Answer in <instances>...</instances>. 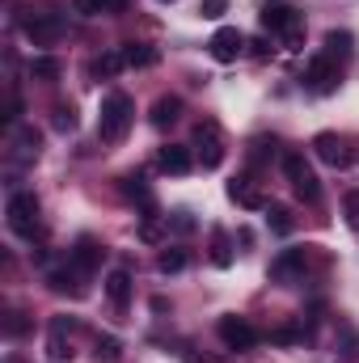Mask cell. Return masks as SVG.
Returning a JSON list of instances; mask_svg holds the SVG:
<instances>
[{
	"instance_id": "cell-1",
	"label": "cell",
	"mask_w": 359,
	"mask_h": 363,
	"mask_svg": "<svg viewBox=\"0 0 359 363\" xmlns=\"http://www.w3.org/2000/svg\"><path fill=\"white\" fill-rule=\"evenodd\" d=\"M131 118H136V101L123 89L106 93L101 97V114H97V140L101 144H118L131 131Z\"/></svg>"
},
{
	"instance_id": "cell-2",
	"label": "cell",
	"mask_w": 359,
	"mask_h": 363,
	"mask_svg": "<svg viewBox=\"0 0 359 363\" xmlns=\"http://www.w3.org/2000/svg\"><path fill=\"white\" fill-rule=\"evenodd\" d=\"M258 21H263V30L270 34H283V43H300V34H304V21H300V13L287 4V0H267L263 9H258Z\"/></svg>"
},
{
	"instance_id": "cell-3",
	"label": "cell",
	"mask_w": 359,
	"mask_h": 363,
	"mask_svg": "<svg viewBox=\"0 0 359 363\" xmlns=\"http://www.w3.org/2000/svg\"><path fill=\"white\" fill-rule=\"evenodd\" d=\"M4 216H9V228H13L17 237H34V233H38V194H30V190H13Z\"/></svg>"
},
{
	"instance_id": "cell-4",
	"label": "cell",
	"mask_w": 359,
	"mask_h": 363,
	"mask_svg": "<svg viewBox=\"0 0 359 363\" xmlns=\"http://www.w3.org/2000/svg\"><path fill=\"white\" fill-rule=\"evenodd\" d=\"M283 174L292 182L296 199H304V203H317V199H321V182H317V174L309 169V161H304L300 152H287V157H283Z\"/></svg>"
},
{
	"instance_id": "cell-5",
	"label": "cell",
	"mask_w": 359,
	"mask_h": 363,
	"mask_svg": "<svg viewBox=\"0 0 359 363\" xmlns=\"http://www.w3.org/2000/svg\"><path fill=\"white\" fill-rule=\"evenodd\" d=\"M338 81H343L338 60H330L326 51L309 60V68H304V85H309L313 93H334V89H338Z\"/></svg>"
},
{
	"instance_id": "cell-6",
	"label": "cell",
	"mask_w": 359,
	"mask_h": 363,
	"mask_svg": "<svg viewBox=\"0 0 359 363\" xmlns=\"http://www.w3.org/2000/svg\"><path fill=\"white\" fill-rule=\"evenodd\" d=\"M220 342L228 347V351H250L254 342H258V330L250 325V317H237V313H228V317H220Z\"/></svg>"
},
{
	"instance_id": "cell-7",
	"label": "cell",
	"mask_w": 359,
	"mask_h": 363,
	"mask_svg": "<svg viewBox=\"0 0 359 363\" xmlns=\"http://www.w3.org/2000/svg\"><path fill=\"white\" fill-rule=\"evenodd\" d=\"M26 38H30L34 47L60 43V38H64V17H60V13H34V17H26Z\"/></svg>"
},
{
	"instance_id": "cell-8",
	"label": "cell",
	"mask_w": 359,
	"mask_h": 363,
	"mask_svg": "<svg viewBox=\"0 0 359 363\" xmlns=\"http://www.w3.org/2000/svg\"><path fill=\"white\" fill-rule=\"evenodd\" d=\"M207 51H211V60H216V64H233V60L245 51V34H241L237 26H220V30L211 34Z\"/></svg>"
},
{
	"instance_id": "cell-9",
	"label": "cell",
	"mask_w": 359,
	"mask_h": 363,
	"mask_svg": "<svg viewBox=\"0 0 359 363\" xmlns=\"http://www.w3.org/2000/svg\"><path fill=\"white\" fill-rule=\"evenodd\" d=\"M194 148H199V161H203V169H216V165L224 161L220 127H216V123H199V127H194Z\"/></svg>"
},
{
	"instance_id": "cell-10",
	"label": "cell",
	"mask_w": 359,
	"mask_h": 363,
	"mask_svg": "<svg viewBox=\"0 0 359 363\" xmlns=\"http://www.w3.org/2000/svg\"><path fill=\"white\" fill-rule=\"evenodd\" d=\"M85 279L89 274L81 271V267H72V262H64V267H55V271L47 274V287L51 291H60V296H72V300H81L89 287H85Z\"/></svg>"
},
{
	"instance_id": "cell-11",
	"label": "cell",
	"mask_w": 359,
	"mask_h": 363,
	"mask_svg": "<svg viewBox=\"0 0 359 363\" xmlns=\"http://www.w3.org/2000/svg\"><path fill=\"white\" fill-rule=\"evenodd\" d=\"M304 267H309V250H283L270 262V279L275 283H292L296 274H304Z\"/></svg>"
},
{
	"instance_id": "cell-12",
	"label": "cell",
	"mask_w": 359,
	"mask_h": 363,
	"mask_svg": "<svg viewBox=\"0 0 359 363\" xmlns=\"http://www.w3.org/2000/svg\"><path fill=\"white\" fill-rule=\"evenodd\" d=\"M313 148H317V157L326 161V165H334V169H343V165H351V152H347V144L334 135V131H321L317 140H313Z\"/></svg>"
},
{
	"instance_id": "cell-13",
	"label": "cell",
	"mask_w": 359,
	"mask_h": 363,
	"mask_svg": "<svg viewBox=\"0 0 359 363\" xmlns=\"http://www.w3.org/2000/svg\"><path fill=\"white\" fill-rule=\"evenodd\" d=\"M228 199H233L237 207H250V211H263V207H267V199L254 190V182L250 178H233L228 182Z\"/></svg>"
},
{
	"instance_id": "cell-14",
	"label": "cell",
	"mask_w": 359,
	"mask_h": 363,
	"mask_svg": "<svg viewBox=\"0 0 359 363\" xmlns=\"http://www.w3.org/2000/svg\"><path fill=\"white\" fill-rule=\"evenodd\" d=\"M157 161H161V169H165V174H174V178L190 174V165H194V161H190V148H182V144H165Z\"/></svg>"
},
{
	"instance_id": "cell-15",
	"label": "cell",
	"mask_w": 359,
	"mask_h": 363,
	"mask_svg": "<svg viewBox=\"0 0 359 363\" xmlns=\"http://www.w3.org/2000/svg\"><path fill=\"white\" fill-rule=\"evenodd\" d=\"M68 262H72V267H81L85 274H93V271H97V262H101V245H97L93 237H81V241H77V250L68 254Z\"/></svg>"
},
{
	"instance_id": "cell-16",
	"label": "cell",
	"mask_w": 359,
	"mask_h": 363,
	"mask_svg": "<svg viewBox=\"0 0 359 363\" xmlns=\"http://www.w3.org/2000/svg\"><path fill=\"white\" fill-rule=\"evenodd\" d=\"M118 51H123V64H127V68H153V64L161 60V51L148 47V43H123Z\"/></svg>"
},
{
	"instance_id": "cell-17",
	"label": "cell",
	"mask_w": 359,
	"mask_h": 363,
	"mask_svg": "<svg viewBox=\"0 0 359 363\" xmlns=\"http://www.w3.org/2000/svg\"><path fill=\"white\" fill-rule=\"evenodd\" d=\"M148 118H153V127H161V131H165V127H174V123L182 118V97H157Z\"/></svg>"
},
{
	"instance_id": "cell-18",
	"label": "cell",
	"mask_w": 359,
	"mask_h": 363,
	"mask_svg": "<svg viewBox=\"0 0 359 363\" xmlns=\"http://www.w3.org/2000/svg\"><path fill=\"white\" fill-rule=\"evenodd\" d=\"M106 296H110L114 308H127V300H131V274L127 271H110L106 274Z\"/></svg>"
},
{
	"instance_id": "cell-19",
	"label": "cell",
	"mask_w": 359,
	"mask_h": 363,
	"mask_svg": "<svg viewBox=\"0 0 359 363\" xmlns=\"http://www.w3.org/2000/svg\"><path fill=\"white\" fill-rule=\"evenodd\" d=\"M351 51H355V38L347 30H330L326 34V55L330 60H351Z\"/></svg>"
},
{
	"instance_id": "cell-20",
	"label": "cell",
	"mask_w": 359,
	"mask_h": 363,
	"mask_svg": "<svg viewBox=\"0 0 359 363\" xmlns=\"http://www.w3.org/2000/svg\"><path fill=\"white\" fill-rule=\"evenodd\" d=\"M60 72H64V64L55 55H34L30 60V77L34 81H60Z\"/></svg>"
},
{
	"instance_id": "cell-21",
	"label": "cell",
	"mask_w": 359,
	"mask_h": 363,
	"mask_svg": "<svg viewBox=\"0 0 359 363\" xmlns=\"http://www.w3.org/2000/svg\"><path fill=\"white\" fill-rule=\"evenodd\" d=\"M13 148H17V161H34V157H38V148H43V140H38V131H34V127H21V131H17V140H13Z\"/></svg>"
},
{
	"instance_id": "cell-22",
	"label": "cell",
	"mask_w": 359,
	"mask_h": 363,
	"mask_svg": "<svg viewBox=\"0 0 359 363\" xmlns=\"http://www.w3.org/2000/svg\"><path fill=\"white\" fill-rule=\"evenodd\" d=\"M127 64H123V51H106V55H97L93 60V77H118Z\"/></svg>"
},
{
	"instance_id": "cell-23",
	"label": "cell",
	"mask_w": 359,
	"mask_h": 363,
	"mask_svg": "<svg viewBox=\"0 0 359 363\" xmlns=\"http://www.w3.org/2000/svg\"><path fill=\"white\" fill-rule=\"evenodd\" d=\"M211 267H220V271L233 267V250H228V237H224L220 228L211 233Z\"/></svg>"
},
{
	"instance_id": "cell-24",
	"label": "cell",
	"mask_w": 359,
	"mask_h": 363,
	"mask_svg": "<svg viewBox=\"0 0 359 363\" xmlns=\"http://www.w3.org/2000/svg\"><path fill=\"white\" fill-rule=\"evenodd\" d=\"M93 359H97V363H118V359H123V347H118V338H97V347H93Z\"/></svg>"
},
{
	"instance_id": "cell-25",
	"label": "cell",
	"mask_w": 359,
	"mask_h": 363,
	"mask_svg": "<svg viewBox=\"0 0 359 363\" xmlns=\"http://www.w3.org/2000/svg\"><path fill=\"white\" fill-rule=\"evenodd\" d=\"M186 262H190V254H186V250H165V254L157 258V271H161V274H174V271H182Z\"/></svg>"
},
{
	"instance_id": "cell-26",
	"label": "cell",
	"mask_w": 359,
	"mask_h": 363,
	"mask_svg": "<svg viewBox=\"0 0 359 363\" xmlns=\"http://www.w3.org/2000/svg\"><path fill=\"white\" fill-rule=\"evenodd\" d=\"M47 355L55 363L72 359V342H64V330H51V342H47Z\"/></svg>"
},
{
	"instance_id": "cell-27",
	"label": "cell",
	"mask_w": 359,
	"mask_h": 363,
	"mask_svg": "<svg viewBox=\"0 0 359 363\" xmlns=\"http://www.w3.org/2000/svg\"><path fill=\"white\" fill-rule=\"evenodd\" d=\"M270 228H275V233H279V237H287V233H292V216H287V207H270Z\"/></svg>"
},
{
	"instance_id": "cell-28",
	"label": "cell",
	"mask_w": 359,
	"mask_h": 363,
	"mask_svg": "<svg viewBox=\"0 0 359 363\" xmlns=\"http://www.w3.org/2000/svg\"><path fill=\"white\" fill-rule=\"evenodd\" d=\"M343 211H347V224L359 233V190H347L343 194Z\"/></svg>"
},
{
	"instance_id": "cell-29",
	"label": "cell",
	"mask_w": 359,
	"mask_h": 363,
	"mask_svg": "<svg viewBox=\"0 0 359 363\" xmlns=\"http://www.w3.org/2000/svg\"><path fill=\"white\" fill-rule=\"evenodd\" d=\"M72 9H77L81 17H97V13H106L110 4H106V0H72Z\"/></svg>"
},
{
	"instance_id": "cell-30",
	"label": "cell",
	"mask_w": 359,
	"mask_h": 363,
	"mask_svg": "<svg viewBox=\"0 0 359 363\" xmlns=\"http://www.w3.org/2000/svg\"><path fill=\"white\" fill-rule=\"evenodd\" d=\"M127 182V186H123V190H127V194H131V199H140V203H144V207H148V203H153V199H148V186H144V178H123Z\"/></svg>"
},
{
	"instance_id": "cell-31",
	"label": "cell",
	"mask_w": 359,
	"mask_h": 363,
	"mask_svg": "<svg viewBox=\"0 0 359 363\" xmlns=\"http://www.w3.org/2000/svg\"><path fill=\"white\" fill-rule=\"evenodd\" d=\"M55 127L60 131H72L77 127V110L72 106H55Z\"/></svg>"
},
{
	"instance_id": "cell-32",
	"label": "cell",
	"mask_w": 359,
	"mask_h": 363,
	"mask_svg": "<svg viewBox=\"0 0 359 363\" xmlns=\"http://www.w3.org/2000/svg\"><path fill=\"white\" fill-rule=\"evenodd\" d=\"M270 338H275V342H283V347H287V342H300V330H296V325H279V330H275V334H270Z\"/></svg>"
},
{
	"instance_id": "cell-33",
	"label": "cell",
	"mask_w": 359,
	"mask_h": 363,
	"mask_svg": "<svg viewBox=\"0 0 359 363\" xmlns=\"http://www.w3.org/2000/svg\"><path fill=\"white\" fill-rule=\"evenodd\" d=\"M224 4H228V0H203V9H199V13H203V17H220V13H224Z\"/></svg>"
},
{
	"instance_id": "cell-34",
	"label": "cell",
	"mask_w": 359,
	"mask_h": 363,
	"mask_svg": "<svg viewBox=\"0 0 359 363\" xmlns=\"http://www.w3.org/2000/svg\"><path fill=\"white\" fill-rule=\"evenodd\" d=\"M174 228H178V233H190V228H194V220H190L186 211H178V216H174Z\"/></svg>"
},
{
	"instance_id": "cell-35",
	"label": "cell",
	"mask_w": 359,
	"mask_h": 363,
	"mask_svg": "<svg viewBox=\"0 0 359 363\" xmlns=\"http://www.w3.org/2000/svg\"><path fill=\"white\" fill-rule=\"evenodd\" d=\"M26 330V321H21V313H13V321H9V334H21Z\"/></svg>"
},
{
	"instance_id": "cell-36",
	"label": "cell",
	"mask_w": 359,
	"mask_h": 363,
	"mask_svg": "<svg viewBox=\"0 0 359 363\" xmlns=\"http://www.w3.org/2000/svg\"><path fill=\"white\" fill-rule=\"evenodd\" d=\"M161 4H174V0H161Z\"/></svg>"
}]
</instances>
